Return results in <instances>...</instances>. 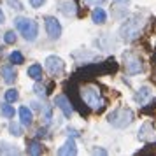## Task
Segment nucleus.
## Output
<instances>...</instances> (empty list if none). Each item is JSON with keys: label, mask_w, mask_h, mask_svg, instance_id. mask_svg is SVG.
<instances>
[{"label": "nucleus", "mask_w": 156, "mask_h": 156, "mask_svg": "<svg viewBox=\"0 0 156 156\" xmlns=\"http://www.w3.org/2000/svg\"><path fill=\"white\" fill-rule=\"evenodd\" d=\"M44 2H46V0H30V5L35 7V9H39V7H42Z\"/></svg>", "instance_id": "obj_24"}, {"label": "nucleus", "mask_w": 156, "mask_h": 156, "mask_svg": "<svg viewBox=\"0 0 156 156\" xmlns=\"http://www.w3.org/2000/svg\"><path fill=\"white\" fill-rule=\"evenodd\" d=\"M27 74H28V77H32L34 81H41V79H42V67H41L39 63L30 65Z\"/></svg>", "instance_id": "obj_15"}, {"label": "nucleus", "mask_w": 156, "mask_h": 156, "mask_svg": "<svg viewBox=\"0 0 156 156\" xmlns=\"http://www.w3.org/2000/svg\"><path fill=\"white\" fill-rule=\"evenodd\" d=\"M91 20H93V23H95V25H104V23L107 21L105 11L97 5V7L93 9V12H91Z\"/></svg>", "instance_id": "obj_13"}, {"label": "nucleus", "mask_w": 156, "mask_h": 156, "mask_svg": "<svg viewBox=\"0 0 156 156\" xmlns=\"http://www.w3.org/2000/svg\"><path fill=\"white\" fill-rule=\"evenodd\" d=\"M18 98H20V95H18V91H16L14 88H11V90H7V91H5V100H7L9 104L16 102Z\"/></svg>", "instance_id": "obj_20"}, {"label": "nucleus", "mask_w": 156, "mask_h": 156, "mask_svg": "<svg viewBox=\"0 0 156 156\" xmlns=\"http://www.w3.org/2000/svg\"><path fill=\"white\" fill-rule=\"evenodd\" d=\"M14 27L20 30V34L25 37V41H28V42H34L39 35V25L37 21L34 20H30V18H16L14 20Z\"/></svg>", "instance_id": "obj_3"}, {"label": "nucleus", "mask_w": 156, "mask_h": 156, "mask_svg": "<svg viewBox=\"0 0 156 156\" xmlns=\"http://www.w3.org/2000/svg\"><path fill=\"white\" fill-rule=\"evenodd\" d=\"M55 105L58 109H62V112H63L65 118H70L72 112H74V107H72V102L65 95H58L56 98H55Z\"/></svg>", "instance_id": "obj_8"}, {"label": "nucleus", "mask_w": 156, "mask_h": 156, "mask_svg": "<svg viewBox=\"0 0 156 156\" xmlns=\"http://www.w3.org/2000/svg\"><path fill=\"white\" fill-rule=\"evenodd\" d=\"M7 4L12 9H18V11H21V9H23V5L20 4V0H7Z\"/></svg>", "instance_id": "obj_23"}, {"label": "nucleus", "mask_w": 156, "mask_h": 156, "mask_svg": "<svg viewBox=\"0 0 156 156\" xmlns=\"http://www.w3.org/2000/svg\"><path fill=\"white\" fill-rule=\"evenodd\" d=\"M0 114H2L4 118H12V116H14V107L9 105V102L7 104H2V105H0Z\"/></svg>", "instance_id": "obj_18"}, {"label": "nucleus", "mask_w": 156, "mask_h": 156, "mask_svg": "<svg viewBox=\"0 0 156 156\" xmlns=\"http://www.w3.org/2000/svg\"><path fill=\"white\" fill-rule=\"evenodd\" d=\"M144 18L140 14H133L130 16L126 21L123 23V27L119 28V35H121V41L123 42H133L135 39H139L142 28H144Z\"/></svg>", "instance_id": "obj_1"}, {"label": "nucleus", "mask_w": 156, "mask_h": 156, "mask_svg": "<svg viewBox=\"0 0 156 156\" xmlns=\"http://www.w3.org/2000/svg\"><path fill=\"white\" fill-rule=\"evenodd\" d=\"M9 60H11L12 63H16V65H21L23 62H25V58H23V55L20 53V51H12V53L9 55Z\"/></svg>", "instance_id": "obj_19"}, {"label": "nucleus", "mask_w": 156, "mask_h": 156, "mask_svg": "<svg viewBox=\"0 0 156 156\" xmlns=\"http://www.w3.org/2000/svg\"><path fill=\"white\" fill-rule=\"evenodd\" d=\"M151 97H153V91H151V88H149V86H142L140 90H139V91L135 93V102H137V104H146V102H147V100H151Z\"/></svg>", "instance_id": "obj_10"}, {"label": "nucleus", "mask_w": 156, "mask_h": 156, "mask_svg": "<svg viewBox=\"0 0 156 156\" xmlns=\"http://www.w3.org/2000/svg\"><path fill=\"white\" fill-rule=\"evenodd\" d=\"M27 153H28V154H32V156H39V154H42V144H41V142H37V140L28 142Z\"/></svg>", "instance_id": "obj_16"}, {"label": "nucleus", "mask_w": 156, "mask_h": 156, "mask_svg": "<svg viewBox=\"0 0 156 156\" xmlns=\"http://www.w3.org/2000/svg\"><path fill=\"white\" fill-rule=\"evenodd\" d=\"M81 98L90 109L95 111H102L105 107V100L100 93V88L95 84H84L81 88Z\"/></svg>", "instance_id": "obj_2"}, {"label": "nucleus", "mask_w": 156, "mask_h": 156, "mask_svg": "<svg viewBox=\"0 0 156 156\" xmlns=\"http://www.w3.org/2000/svg\"><path fill=\"white\" fill-rule=\"evenodd\" d=\"M84 2L88 4V5H102L105 0H84Z\"/></svg>", "instance_id": "obj_25"}, {"label": "nucleus", "mask_w": 156, "mask_h": 156, "mask_svg": "<svg viewBox=\"0 0 156 156\" xmlns=\"http://www.w3.org/2000/svg\"><path fill=\"white\" fill-rule=\"evenodd\" d=\"M123 60H125V70H126V74H130V76H135V74H140L142 72V60L137 55H133V53H125L123 55Z\"/></svg>", "instance_id": "obj_5"}, {"label": "nucleus", "mask_w": 156, "mask_h": 156, "mask_svg": "<svg viewBox=\"0 0 156 156\" xmlns=\"http://www.w3.org/2000/svg\"><path fill=\"white\" fill-rule=\"evenodd\" d=\"M35 91L39 93V95H42V97H46V88L41 84H35Z\"/></svg>", "instance_id": "obj_26"}, {"label": "nucleus", "mask_w": 156, "mask_h": 156, "mask_svg": "<svg viewBox=\"0 0 156 156\" xmlns=\"http://www.w3.org/2000/svg\"><path fill=\"white\" fill-rule=\"evenodd\" d=\"M20 119H21V125H25V126H30L32 125L34 114H32V111H30L28 107H21L20 109Z\"/></svg>", "instance_id": "obj_14"}, {"label": "nucleus", "mask_w": 156, "mask_h": 156, "mask_svg": "<svg viewBox=\"0 0 156 156\" xmlns=\"http://www.w3.org/2000/svg\"><path fill=\"white\" fill-rule=\"evenodd\" d=\"M107 121L116 128H126L132 121H133V111L128 109V107H119V109H114L112 112H109Z\"/></svg>", "instance_id": "obj_4"}, {"label": "nucleus", "mask_w": 156, "mask_h": 156, "mask_svg": "<svg viewBox=\"0 0 156 156\" xmlns=\"http://www.w3.org/2000/svg\"><path fill=\"white\" fill-rule=\"evenodd\" d=\"M93 153H95V154H107V153L104 151V149H95Z\"/></svg>", "instance_id": "obj_28"}, {"label": "nucleus", "mask_w": 156, "mask_h": 156, "mask_svg": "<svg viewBox=\"0 0 156 156\" xmlns=\"http://www.w3.org/2000/svg\"><path fill=\"white\" fill-rule=\"evenodd\" d=\"M46 69L51 76H60L65 70V63L62 62V58L58 56H48L46 58Z\"/></svg>", "instance_id": "obj_7"}, {"label": "nucleus", "mask_w": 156, "mask_h": 156, "mask_svg": "<svg viewBox=\"0 0 156 156\" xmlns=\"http://www.w3.org/2000/svg\"><path fill=\"white\" fill-rule=\"evenodd\" d=\"M44 135H46V130H42V128H41V130L37 132V137H44Z\"/></svg>", "instance_id": "obj_29"}, {"label": "nucleus", "mask_w": 156, "mask_h": 156, "mask_svg": "<svg viewBox=\"0 0 156 156\" xmlns=\"http://www.w3.org/2000/svg\"><path fill=\"white\" fill-rule=\"evenodd\" d=\"M0 74H2V77H4V81H5L7 84H12L16 81V76H18L12 65H4V67L0 69Z\"/></svg>", "instance_id": "obj_11"}, {"label": "nucleus", "mask_w": 156, "mask_h": 156, "mask_svg": "<svg viewBox=\"0 0 156 156\" xmlns=\"http://www.w3.org/2000/svg\"><path fill=\"white\" fill-rule=\"evenodd\" d=\"M114 4H126L128 0H112Z\"/></svg>", "instance_id": "obj_30"}, {"label": "nucleus", "mask_w": 156, "mask_h": 156, "mask_svg": "<svg viewBox=\"0 0 156 156\" xmlns=\"http://www.w3.org/2000/svg\"><path fill=\"white\" fill-rule=\"evenodd\" d=\"M44 25H46V32H48L49 39H53V41L60 39V35H62V25L58 23L56 18L46 16V18H44Z\"/></svg>", "instance_id": "obj_6"}, {"label": "nucleus", "mask_w": 156, "mask_h": 156, "mask_svg": "<svg viewBox=\"0 0 156 156\" xmlns=\"http://www.w3.org/2000/svg\"><path fill=\"white\" fill-rule=\"evenodd\" d=\"M67 132H69V135H72V137H77V132H76V130H70V128H69V130H67Z\"/></svg>", "instance_id": "obj_27"}, {"label": "nucleus", "mask_w": 156, "mask_h": 156, "mask_svg": "<svg viewBox=\"0 0 156 156\" xmlns=\"http://www.w3.org/2000/svg\"><path fill=\"white\" fill-rule=\"evenodd\" d=\"M9 130H11V133L16 135V137L23 135V130H21V126H20L18 123H11V125H9Z\"/></svg>", "instance_id": "obj_21"}, {"label": "nucleus", "mask_w": 156, "mask_h": 156, "mask_svg": "<svg viewBox=\"0 0 156 156\" xmlns=\"http://www.w3.org/2000/svg\"><path fill=\"white\" fill-rule=\"evenodd\" d=\"M60 11L63 12L65 16H72V14H76V5L72 4V2H60Z\"/></svg>", "instance_id": "obj_17"}, {"label": "nucleus", "mask_w": 156, "mask_h": 156, "mask_svg": "<svg viewBox=\"0 0 156 156\" xmlns=\"http://www.w3.org/2000/svg\"><path fill=\"white\" fill-rule=\"evenodd\" d=\"M58 154L60 156H74V154H77V147H76V142L72 140V139H69V140L65 142L62 147L58 149Z\"/></svg>", "instance_id": "obj_12"}, {"label": "nucleus", "mask_w": 156, "mask_h": 156, "mask_svg": "<svg viewBox=\"0 0 156 156\" xmlns=\"http://www.w3.org/2000/svg\"><path fill=\"white\" fill-rule=\"evenodd\" d=\"M4 41H5V44H14L16 42V34L11 30V32H7L5 35H4Z\"/></svg>", "instance_id": "obj_22"}, {"label": "nucleus", "mask_w": 156, "mask_h": 156, "mask_svg": "<svg viewBox=\"0 0 156 156\" xmlns=\"http://www.w3.org/2000/svg\"><path fill=\"white\" fill-rule=\"evenodd\" d=\"M139 139L142 142H154L156 140V133H154V128L151 123H144L139 130Z\"/></svg>", "instance_id": "obj_9"}, {"label": "nucleus", "mask_w": 156, "mask_h": 156, "mask_svg": "<svg viewBox=\"0 0 156 156\" xmlns=\"http://www.w3.org/2000/svg\"><path fill=\"white\" fill-rule=\"evenodd\" d=\"M4 20H5V16H4V12L0 11V23H4Z\"/></svg>", "instance_id": "obj_31"}]
</instances>
